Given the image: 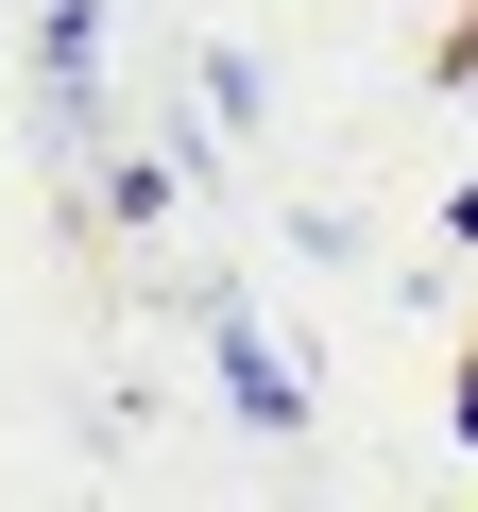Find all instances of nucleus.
Masks as SVG:
<instances>
[{"label": "nucleus", "mask_w": 478, "mask_h": 512, "mask_svg": "<svg viewBox=\"0 0 478 512\" xmlns=\"http://www.w3.org/2000/svg\"><path fill=\"white\" fill-rule=\"evenodd\" d=\"M222 410H239V427H308V359H291L257 308H222Z\"/></svg>", "instance_id": "2"}, {"label": "nucleus", "mask_w": 478, "mask_h": 512, "mask_svg": "<svg viewBox=\"0 0 478 512\" xmlns=\"http://www.w3.org/2000/svg\"><path fill=\"white\" fill-rule=\"evenodd\" d=\"M35 69H52V137L103 154V0H52V18H35Z\"/></svg>", "instance_id": "1"}, {"label": "nucleus", "mask_w": 478, "mask_h": 512, "mask_svg": "<svg viewBox=\"0 0 478 512\" xmlns=\"http://www.w3.org/2000/svg\"><path fill=\"white\" fill-rule=\"evenodd\" d=\"M461 444H478V359H461Z\"/></svg>", "instance_id": "3"}]
</instances>
